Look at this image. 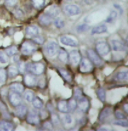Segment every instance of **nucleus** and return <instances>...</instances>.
I'll use <instances>...</instances> for the list:
<instances>
[{
	"label": "nucleus",
	"mask_w": 128,
	"mask_h": 131,
	"mask_svg": "<svg viewBox=\"0 0 128 131\" xmlns=\"http://www.w3.org/2000/svg\"><path fill=\"white\" fill-rule=\"evenodd\" d=\"M45 69L44 65L42 63H36L33 64H27L26 65V70L31 72L35 75H40L43 73Z\"/></svg>",
	"instance_id": "obj_1"
},
{
	"label": "nucleus",
	"mask_w": 128,
	"mask_h": 131,
	"mask_svg": "<svg viewBox=\"0 0 128 131\" xmlns=\"http://www.w3.org/2000/svg\"><path fill=\"white\" fill-rule=\"evenodd\" d=\"M37 49V46L33 43L30 41H26L22 44L21 51L24 55H30L35 52Z\"/></svg>",
	"instance_id": "obj_2"
},
{
	"label": "nucleus",
	"mask_w": 128,
	"mask_h": 131,
	"mask_svg": "<svg viewBox=\"0 0 128 131\" xmlns=\"http://www.w3.org/2000/svg\"><path fill=\"white\" fill-rule=\"evenodd\" d=\"M96 50L98 54L101 56H105L108 54L111 50L110 45L106 42L101 41L97 43Z\"/></svg>",
	"instance_id": "obj_3"
},
{
	"label": "nucleus",
	"mask_w": 128,
	"mask_h": 131,
	"mask_svg": "<svg viewBox=\"0 0 128 131\" xmlns=\"http://www.w3.org/2000/svg\"><path fill=\"white\" fill-rule=\"evenodd\" d=\"M87 54L90 60L93 62L96 66H102L104 63L100 57L97 54L95 51L92 49H89L87 50Z\"/></svg>",
	"instance_id": "obj_4"
},
{
	"label": "nucleus",
	"mask_w": 128,
	"mask_h": 131,
	"mask_svg": "<svg viewBox=\"0 0 128 131\" xmlns=\"http://www.w3.org/2000/svg\"><path fill=\"white\" fill-rule=\"evenodd\" d=\"M65 13L69 16L78 15L81 13V8L77 5H67L64 6Z\"/></svg>",
	"instance_id": "obj_5"
},
{
	"label": "nucleus",
	"mask_w": 128,
	"mask_h": 131,
	"mask_svg": "<svg viewBox=\"0 0 128 131\" xmlns=\"http://www.w3.org/2000/svg\"><path fill=\"white\" fill-rule=\"evenodd\" d=\"M93 69V66L92 61L88 58H83L80 63V71L82 72L85 73L91 72Z\"/></svg>",
	"instance_id": "obj_6"
},
{
	"label": "nucleus",
	"mask_w": 128,
	"mask_h": 131,
	"mask_svg": "<svg viewBox=\"0 0 128 131\" xmlns=\"http://www.w3.org/2000/svg\"><path fill=\"white\" fill-rule=\"evenodd\" d=\"M68 60L71 65L75 66H78L81 61V56L79 52L76 50L71 51L68 55Z\"/></svg>",
	"instance_id": "obj_7"
},
{
	"label": "nucleus",
	"mask_w": 128,
	"mask_h": 131,
	"mask_svg": "<svg viewBox=\"0 0 128 131\" xmlns=\"http://www.w3.org/2000/svg\"><path fill=\"white\" fill-rule=\"evenodd\" d=\"M45 50L47 54L49 56H54L59 51L58 44L55 41L49 42L45 47Z\"/></svg>",
	"instance_id": "obj_8"
},
{
	"label": "nucleus",
	"mask_w": 128,
	"mask_h": 131,
	"mask_svg": "<svg viewBox=\"0 0 128 131\" xmlns=\"http://www.w3.org/2000/svg\"><path fill=\"white\" fill-rule=\"evenodd\" d=\"M78 103V105L79 109L84 113H86L88 111L90 108V102L88 99L84 96H82L80 98Z\"/></svg>",
	"instance_id": "obj_9"
},
{
	"label": "nucleus",
	"mask_w": 128,
	"mask_h": 131,
	"mask_svg": "<svg viewBox=\"0 0 128 131\" xmlns=\"http://www.w3.org/2000/svg\"><path fill=\"white\" fill-rule=\"evenodd\" d=\"M27 122L32 125H38L40 122V118L38 114L35 112H31L27 117Z\"/></svg>",
	"instance_id": "obj_10"
},
{
	"label": "nucleus",
	"mask_w": 128,
	"mask_h": 131,
	"mask_svg": "<svg viewBox=\"0 0 128 131\" xmlns=\"http://www.w3.org/2000/svg\"><path fill=\"white\" fill-rule=\"evenodd\" d=\"M9 99L11 104L15 106H17L21 105L22 102L21 96L19 93L16 92H14L11 94Z\"/></svg>",
	"instance_id": "obj_11"
},
{
	"label": "nucleus",
	"mask_w": 128,
	"mask_h": 131,
	"mask_svg": "<svg viewBox=\"0 0 128 131\" xmlns=\"http://www.w3.org/2000/svg\"><path fill=\"white\" fill-rule=\"evenodd\" d=\"M24 82L26 85L32 87L37 85V80L34 75L31 74H28L24 77Z\"/></svg>",
	"instance_id": "obj_12"
},
{
	"label": "nucleus",
	"mask_w": 128,
	"mask_h": 131,
	"mask_svg": "<svg viewBox=\"0 0 128 131\" xmlns=\"http://www.w3.org/2000/svg\"><path fill=\"white\" fill-rule=\"evenodd\" d=\"M60 41L64 45L69 46H77L78 43L76 40L68 36H63L61 37Z\"/></svg>",
	"instance_id": "obj_13"
},
{
	"label": "nucleus",
	"mask_w": 128,
	"mask_h": 131,
	"mask_svg": "<svg viewBox=\"0 0 128 131\" xmlns=\"http://www.w3.org/2000/svg\"><path fill=\"white\" fill-rule=\"evenodd\" d=\"M53 19L51 16L48 15L47 14L45 13L41 15L39 18V21L40 23L42 25L48 26L51 24Z\"/></svg>",
	"instance_id": "obj_14"
},
{
	"label": "nucleus",
	"mask_w": 128,
	"mask_h": 131,
	"mask_svg": "<svg viewBox=\"0 0 128 131\" xmlns=\"http://www.w3.org/2000/svg\"><path fill=\"white\" fill-rule=\"evenodd\" d=\"M48 15L51 16L53 19L56 17L59 13V9L58 7L56 5H52L49 6L45 12Z\"/></svg>",
	"instance_id": "obj_15"
},
{
	"label": "nucleus",
	"mask_w": 128,
	"mask_h": 131,
	"mask_svg": "<svg viewBox=\"0 0 128 131\" xmlns=\"http://www.w3.org/2000/svg\"><path fill=\"white\" fill-rule=\"evenodd\" d=\"M112 110L110 107H106L104 108L100 114L99 119L101 122H104L106 118H108L112 114Z\"/></svg>",
	"instance_id": "obj_16"
},
{
	"label": "nucleus",
	"mask_w": 128,
	"mask_h": 131,
	"mask_svg": "<svg viewBox=\"0 0 128 131\" xmlns=\"http://www.w3.org/2000/svg\"><path fill=\"white\" fill-rule=\"evenodd\" d=\"M26 33L27 35L29 36H37L39 33L38 27L36 26L32 25L26 28Z\"/></svg>",
	"instance_id": "obj_17"
},
{
	"label": "nucleus",
	"mask_w": 128,
	"mask_h": 131,
	"mask_svg": "<svg viewBox=\"0 0 128 131\" xmlns=\"http://www.w3.org/2000/svg\"><path fill=\"white\" fill-rule=\"evenodd\" d=\"M27 111H28L27 107L25 105H20L17 106V107L16 110V112L17 115L18 117L20 118H23L25 116H26L27 113Z\"/></svg>",
	"instance_id": "obj_18"
},
{
	"label": "nucleus",
	"mask_w": 128,
	"mask_h": 131,
	"mask_svg": "<svg viewBox=\"0 0 128 131\" xmlns=\"http://www.w3.org/2000/svg\"><path fill=\"white\" fill-rule=\"evenodd\" d=\"M58 53L59 59L63 63H67L68 61V54L63 48H61Z\"/></svg>",
	"instance_id": "obj_19"
},
{
	"label": "nucleus",
	"mask_w": 128,
	"mask_h": 131,
	"mask_svg": "<svg viewBox=\"0 0 128 131\" xmlns=\"http://www.w3.org/2000/svg\"><path fill=\"white\" fill-rule=\"evenodd\" d=\"M10 88L13 92L19 94L24 92V86L20 83H14L10 85Z\"/></svg>",
	"instance_id": "obj_20"
},
{
	"label": "nucleus",
	"mask_w": 128,
	"mask_h": 131,
	"mask_svg": "<svg viewBox=\"0 0 128 131\" xmlns=\"http://www.w3.org/2000/svg\"><path fill=\"white\" fill-rule=\"evenodd\" d=\"M107 30H108L107 27L105 25H102L95 27L92 30V34L93 35L101 34V33L106 32L107 31Z\"/></svg>",
	"instance_id": "obj_21"
},
{
	"label": "nucleus",
	"mask_w": 128,
	"mask_h": 131,
	"mask_svg": "<svg viewBox=\"0 0 128 131\" xmlns=\"http://www.w3.org/2000/svg\"><path fill=\"white\" fill-rule=\"evenodd\" d=\"M13 125L9 122L5 121L0 122V131H12Z\"/></svg>",
	"instance_id": "obj_22"
},
{
	"label": "nucleus",
	"mask_w": 128,
	"mask_h": 131,
	"mask_svg": "<svg viewBox=\"0 0 128 131\" xmlns=\"http://www.w3.org/2000/svg\"><path fill=\"white\" fill-rule=\"evenodd\" d=\"M58 110L62 113H67L68 112V103L66 101H61L57 105Z\"/></svg>",
	"instance_id": "obj_23"
},
{
	"label": "nucleus",
	"mask_w": 128,
	"mask_h": 131,
	"mask_svg": "<svg viewBox=\"0 0 128 131\" xmlns=\"http://www.w3.org/2000/svg\"><path fill=\"white\" fill-rule=\"evenodd\" d=\"M58 71L61 75V76L68 82H71L72 81V77L71 74L66 70L59 68L58 69Z\"/></svg>",
	"instance_id": "obj_24"
},
{
	"label": "nucleus",
	"mask_w": 128,
	"mask_h": 131,
	"mask_svg": "<svg viewBox=\"0 0 128 131\" xmlns=\"http://www.w3.org/2000/svg\"><path fill=\"white\" fill-rule=\"evenodd\" d=\"M112 43L113 46V49L115 51L124 50L125 45L124 44L119 40H112Z\"/></svg>",
	"instance_id": "obj_25"
},
{
	"label": "nucleus",
	"mask_w": 128,
	"mask_h": 131,
	"mask_svg": "<svg viewBox=\"0 0 128 131\" xmlns=\"http://www.w3.org/2000/svg\"><path fill=\"white\" fill-rule=\"evenodd\" d=\"M96 93L98 97L100 100V101H101L103 102L106 101V92L104 89H103L101 88H99L97 90Z\"/></svg>",
	"instance_id": "obj_26"
},
{
	"label": "nucleus",
	"mask_w": 128,
	"mask_h": 131,
	"mask_svg": "<svg viewBox=\"0 0 128 131\" xmlns=\"http://www.w3.org/2000/svg\"><path fill=\"white\" fill-rule=\"evenodd\" d=\"M68 111H70V112L74 111L76 108L77 106V101L74 99L70 100L68 103Z\"/></svg>",
	"instance_id": "obj_27"
},
{
	"label": "nucleus",
	"mask_w": 128,
	"mask_h": 131,
	"mask_svg": "<svg viewBox=\"0 0 128 131\" xmlns=\"http://www.w3.org/2000/svg\"><path fill=\"white\" fill-rule=\"evenodd\" d=\"M18 74V69L15 66H11L9 68V75L10 78H13Z\"/></svg>",
	"instance_id": "obj_28"
},
{
	"label": "nucleus",
	"mask_w": 128,
	"mask_h": 131,
	"mask_svg": "<svg viewBox=\"0 0 128 131\" xmlns=\"http://www.w3.org/2000/svg\"><path fill=\"white\" fill-rule=\"evenodd\" d=\"M32 102H33V104L34 106L37 109H40L43 106V103L42 100L38 96L35 97Z\"/></svg>",
	"instance_id": "obj_29"
},
{
	"label": "nucleus",
	"mask_w": 128,
	"mask_h": 131,
	"mask_svg": "<svg viewBox=\"0 0 128 131\" xmlns=\"http://www.w3.org/2000/svg\"><path fill=\"white\" fill-rule=\"evenodd\" d=\"M128 73L127 71L119 72L116 75V78L119 80H128Z\"/></svg>",
	"instance_id": "obj_30"
},
{
	"label": "nucleus",
	"mask_w": 128,
	"mask_h": 131,
	"mask_svg": "<svg viewBox=\"0 0 128 131\" xmlns=\"http://www.w3.org/2000/svg\"><path fill=\"white\" fill-rule=\"evenodd\" d=\"M118 16V13L116 11H112L111 12L109 16L108 17L106 20V22L107 23H111L113 22L117 18Z\"/></svg>",
	"instance_id": "obj_31"
},
{
	"label": "nucleus",
	"mask_w": 128,
	"mask_h": 131,
	"mask_svg": "<svg viewBox=\"0 0 128 131\" xmlns=\"http://www.w3.org/2000/svg\"><path fill=\"white\" fill-rule=\"evenodd\" d=\"M25 98L29 102H32L35 98L34 93L31 91H28L25 93Z\"/></svg>",
	"instance_id": "obj_32"
},
{
	"label": "nucleus",
	"mask_w": 128,
	"mask_h": 131,
	"mask_svg": "<svg viewBox=\"0 0 128 131\" xmlns=\"http://www.w3.org/2000/svg\"><path fill=\"white\" fill-rule=\"evenodd\" d=\"M32 1L34 7L37 9H40L43 7L46 2V0H32Z\"/></svg>",
	"instance_id": "obj_33"
},
{
	"label": "nucleus",
	"mask_w": 128,
	"mask_h": 131,
	"mask_svg": "<svg viewBox=\"0 0 128 131\" xmlns=\"http://www.w3.org/2000/svg\"><path fill=\"white\" fill-rule=\"evenodd\" d=\"M7 73L4 69H0V84H4L6 81Z\"/></svg>",
	"instance_id": "obj_34"
},
{
	"label": "nucleus",
	"mask_w": 128,
	"mask_h": 131,
	"mask_svg": "<svg viewBox=\"0 0 128 131\" xmlns=\"http://www.w3.org/2000/svg\"><path fill=\"white\" fill-rule=\"evenodd\" d=\"M90 29V26L87 24H82L77 27V31L78 33L86 32Z\"/></svg>",
	"instance_id": "obj_35"
},
{
	"label": "nucleus",
	"mask_w": 128,
	"mask_h": 131,
	"mask_svg": "<svg viewBox=\"0 0 128 131\" xmlns=\"http://www.w3.org/2000/svg\"><path fill=\"white\" fill-rule=\"evenodd\" d=\"M6 53L8 55L12 56L15 54L18 51V49L16 46H12L10 48H9L6 50Z\"/></svg>",
	"instance_id": "obj_36"
},
{
	"label": "nucleus",
	"mask_w": 128,
	"mask_h": 131,
	"mask_svg": "<svg viewBox=\"0 0 128 131\" xmlns=\"http://www.w3.org/2000/svg\"><path fill=\"white\" fill-rule=\"evenodd\" d=\"M0 111L2 112H3V115L5 118L9 117V115L7 112V107L6 105L1 102H0Z\"/></svg>",
	"instance_id": "obj_37"
},
{
	"label": "nucleus",
	"mask_w": 128,
	"mask_h": 131,
	"mask_svg": "<svg viewBox=\"0 0 128 131\" xmlns=\"http://www.w3.org/2000/svg\"><path fill=\"white\" fill-rule=\"evenodd\" d=\"M113 124L117 126H120L122 127H128V123L127 121H122V120H119V121H115L113 122Z\"/></svg>",
	"instance_id": "obj_38"
},
{
	"label": "nucleus",
	"mask_w": 128,
	"mask_h": 131,
	"mask_svg": "<svg viewBox=\"0 0 128 131\" xmlns=\"http://www.w3.org/2000/svg\"><path fill=\"white\" fill-rule=\"evenodd\" d=\"M54 25L57 28L61 29L64 27L65 26V23L63 20L57 19L54 21Z\"/></svg>",
	"instance_id": "obj_39"
},
{
	"label": "nucleus",
	"mask_w": 128,
	"mask_h": 131,
	"mask_svg": "<svg viewBox=\"0 0 128 131\" xmlns=\"http://www.w3.org/2000/svg\"><path fill=\"white\" fill-rule=\"evenodd\" d=\"M74 96L76 99H79L82 96V90L79 88H76L74 90Z\"/></svg>",
	"instance_id": "obj_40"
},
{
	"label": "nucleus",
	"mask_w": 128,
	"mask_h": 131,
	"mask_svg": "<svg viewBox=\"0 0 128 131\" xmlns=\"http://www.w3.org/2000/svg\"><path fill=\"white\" fill-rule=\"evenodd\" d=\"M8 60V57L4 52H0V62L2 63H6Z\"/></svg>",
	"instance_id": "obj_41"
},
{
	"label": "nucleus",
	"mask_w": 128,
	"mask_h": 131,
	"mask_svg": "<svg viewBox=\"0 0 128 131\" xmlns=\"http://www.w3.org/2000/svg\"><path fill=\"white\" fill-rule=\"evenodd\" d=\"M18 70L21 73L24 72L26 70V64L23 62H20L18 64Z\"/></svg>",
	"instance_id": "obj_42"
},
{
	"label": "nucleus",
	"mask_w": 128,
	"mask_h": 131,
	"mask_svg": "<svg viewBox=\"0 0 128 131\" xmlns=\"http://www.w3.org/2000/svg\"><path fill=\"white\" fill-rule=\"evenodd\" d=\"M115 117L118 119H125L126 118V116L121 112H116L115 113Z\"/></svg>",
	"instance_id": "obj_43"
},
{
	"label": "nucleus",
	"mask_w": 128,
	"mask_h": 131,
	"mask_svg": "<svg viewBox=\"0 0 128 131\" xmlns=\"http://www.w3.org/2000/svg\"><path fill=\"white\" fill-rule=\"evenodd\" d=\"M34 41L36 43H38L39 44H42L44 42V39L43 38V37L41 36H38L35 37L34 38Z\"/></svg>",
	"instance_id": "obj_44"
},
{
	"label": "nucleus",
	"mask_w": 128,
	"mask_h": 131,
	"mask_svg": "<svg viewBox=\"0 0 128 131\" xmlns=\"http://www.w3.org/2000/svg\"><path fill=\"white\" fill-rule=\"evenodd\" d=\"M52 122L55 124H58L59 123V118L58 117V116L55 114V113H53L52 114Z\"/></svg>",
	"instance_id": "obj_45"
},
{
	"label": "nucleus",
	"mask_w": 128,
	"mask_h": 131,
	"mask_svg": "<svg viewBox=\"0 0 128 131\" xmlns=\"http://www.w3.org/2000/svg\"><path fill=\"white\" fill-rule=\"evenodd\" d=\"M18 2V0H6V4L9 6H15Z\"/></svg>",
	"instance_id": "obj_46"
},
{
	"label": "nucleus",
	"mask_w": 128,
	"mask_h": 131,
	"mask_svg": "<svg viewBox=\"0 0 128 131\" xmlns=\"http://www.w3.org/2000/svg\"><path fill=\"white\" fill-rule=\"evenodd\" d=\"M114 7L116 9H117L119 10L120 13L121 15H122V14L123 13V12H124L123 9L122 8V7L120 5L115 4H114Z\"/></svg>",
	"instance_id": "obj_47"
},
{
	"label": "nucleus",
	"mask_w": 128,
	"mask_h": 131,
	"mask_svg": "<svg viewBox=\"0 0 128 131\" xmlns=\"http://www.w3.org/2000/svg\"><path fill=\"white\" fill-rule=\"evenodd\" d=\"M15 14L18 17H22L23 16V13L20 9H18L15 11Z\"/></svg>",
	"instance_id": "obj_48"
},
{
	"label": "nucleus",
	"mask_w": 128,
	"mask_h": 131,
	"mask_svg": "<svg viewBox=\"0 0 128 131\" xmlns=\"http://www.w3.org/2000/svg\"><path fill=\"white\" fill-rule=\"evenodd\" d=\"M65 121L68 124H71L72 123V118L70 115H66Z\"/></svg>",
	"instance_id": "obj_49"
},
{
	"label": "nucleus",
	"mask_w": 128,
	"mask_h": 131,
	"mask_svg": "<svg viewBox=\"0 0 128 131\" xmlns=\"http://www.w3.org/2000/svg\"><path fill=\"white\" fill-rule=\"evenodd\" d=\"M47 107H48V109L49 110V111H50V112H52L54 111L53 107L52 106V105L51 104H48L47 105Z\"/></svg>",
	"instance_id": "obj_50"
},
{
	"label": "nucleus",
	"mask_w": 128,
	"mask_h": 131,
	"mask_svg": "<svg viewBox=\"0 0 128 131\" xmlns=\"http://www.w3.org/2000/svg\"><path fill=\"white\" fill-rule=\"evenodd\" d=\"M124 111L127 113H128V104H125L124 105Z\"/></svg>",
	"instance_id": "obj_51"
},
{
	"label": "nucleus",
	"mask_w": 128,
	"mask_h": 131,
	"mask_svg": "<svg viewBox=\"0 0 128 131\" xmlns=\"http://www.w3.org/2000/svg\"><path fill=\"white\" fill-rule=\"evenodd\" d=\"M18 60H19V56H18L16 55L13 57V60L14 61H18Z\"/></svg>",
	"instance_id": "obj_52"
},
{
	"label": "nucleus",
	"mask_w": 128,
	"mask_h": 131,
	"mask_svg": "<svg viewBox=\"0 0 128 131\" xmlns=\"http://www.w3.org/2000/svg\"><path fill=\"white\" fill-rule=\"evenodd\" d=\"M45 126L46 127V128H49V127H51V124L50 123H45Z\"/></svg>",
	"instance_id": "obj_53"
},
{
	"label": "nucleus",
	"mask_w": 128,
	"mask_h": 131,
	"mask_svg": "<svg viewBox=\"0 0 128 131\" xmlns=\"http://www.w3.org/2000/svg\"><path fill=\"white\" fill-rule=\"evenodd\" d=\"M98 131H108V129H106L105 128H104V129H100L98 130Z\"/></svg>",
	"instance_id": "obj_54"
},
{
	"label": "nucleus",
	"mask_w": 128,
	"mask_h": 131,
	"mask_svg": "<svg viewBox=\"0 0 128 131\" xmlns=\"http://www.w3.org/2000/svg\"><path fill=\"white\" fill-rule=\"evenodd\" d=\"M93 1H100V0H92Z\"/></svg>",
	"instance_id": "obj_55"
},
{
	"label": "nucleus",
	"mask_w": 128,
	"mask_h": 131,
	"mask_svg": "<svg viewBox=\"0 0 128 131\" xmlns=\"http://www.w3.org/2000/svg\"><path fill=\"white\" fill-rule=\"evenodd\" d=\"M1 1H2V0H0V3H1Z\"/></svg>",
	"instance_id": "obj_56"
}]
</instances>
